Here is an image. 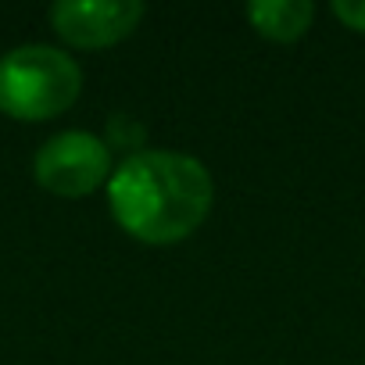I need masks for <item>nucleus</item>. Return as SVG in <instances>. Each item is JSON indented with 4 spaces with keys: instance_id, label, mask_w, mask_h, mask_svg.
<instances>
[{
    "instance_id": "f257e3e1",
    "label": "nucleus",
    "mask_w": 365,
    "mask_h": 365,
    "mask_svg": "<svg viewBox=\"0 0 365 365\" xmlns=\"http://www.w3.org/2000/svg\"><path fill=\"white\" fill-rule=\"evenodd\" d=\"M215 182L205 161L179 150H140L108 179V208L122 233L140 244H179L212 212Z\"/></svg>"
},
{
    "instance_id": "f03ea898",
    "label": "nucleus",
    "mask_w": 365,
    "mask_h": 365,
    "mask_svg": "<svg viewBox=\"0 0 365 365\" xmlns=\"http://www.w3.org/2000/svg\"><path fill=\"white\" fill-rule=\"evenodd\" d=\"M83 90L76 58L58 47L26 43L0 58V111L19 122H47L65 115Z\"/></svg>"
},
{
    "instance_id": "7ed1b4c3",
    "label": "nucleus",
    "mask_w": 365,
    "mask_h": 365,
    "mask_svg": "<svg viewBox=\"0 0 365 365\" xmlns=\"http://www.w3.org/2000/svg\"><path fill=\"white\" fill-rule=\"evenodd\" d=\"M111 150L101 136L93 133H58L51 136L36 158H33V175L36 182L54 194V197H86L93 190H101L104 182L111 179Z\"/></svg>"
},
{
    "instance_id": "20e7f679",
    "label": "nucleus",
    "mask_w": 365,
    "mask_h": 365,
    "mask_svg": "<svg viewBox=\"0 0 365 365\" xmlns=\"http://www.w3.org/2000/svg\"><path fill=\"white\" fill-rule=\"evenodd\" d=\"M143 19V4L133 0H61L51 8L54 33L79 51L115 47L136 33Z\"/></svg>"
},
{
    "instance_id": "39448f33",
    "label": "nucleus",
    "mask_w": 365,
    "mask_h": 365,
    "mask_svg": "<svg viewBox=\"0 0 365 365\" xmlns=\"http://www.w3.org/2000/svg\"><path fill=\"white\" fill-rule=\"evenodd\" d=\"M312 19H315L312 0H262V4H247V22L258 29V36L272 43L301 40Z\"/></svg>"
},
{
    "instance_id": "423d86ee",
    "label": "nucleus",
    "mask_w": 365,
    "mask_h": 365,
    "mask_svg": "<svg viewBox=\"0 0 365 365\" xmlns=\"http://www.w3.org/2000/svg\"><path fill=\"white\" fill-rule=\"evenodd\" d=\"M143 140H147V129L136 118H129V115H111L108 118V136H104L108 150L118 147V150H129V158H133V154H140Z\"/></svg>"
},
{
    "instance_id": "0eeeda50",
    "label": "nucleus",
    "mask_w": 365,
    "mask_h": 365,
    "mask_svg": "<svg viewBox=\"0 0 365 365\" xmlns=\"http://www.w3.org/2000/svg\"><path fill=\"white\" fill-rule=\"evenodd\" d=\"M333 19H340L351 33H365V0H333Z\"/></svg>"
}]
</instances>
